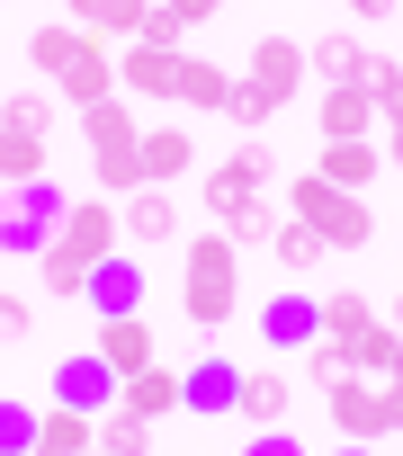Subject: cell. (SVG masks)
Wrapping results in <instances>:
<instances>
[{
	"instance_id": "42",
	"label": "cell",
	"mask_w": 403,
	"mask_h": 456,
	"mask_svg": "<svg viewBox=\"0 0 403 456\" xmlns=\"http://www.w3.org/2000/svg\"><path fill=\"white\" fill-rule=\"evenodd\" d=\"M341 10H358V19H394L403 0H341Z\"/></svg>"
},
{
	"instance_id": "33",
	"label": "cell",
	"mask_w": 403,
	"mask_h": 456,
	"mask_svg": "<svg viewBox=\"0 0 403 456\" xmlns=\"http://www.w3.org/2000/svg\"><path fill=\"white\" fill-rule=\"evenodd\" d=\"M358 90H367V99H376V117H385V108L403 99V63H394V54H367V72H358Z\"/></svg>"
},
{
	"instance_id": "38",
	"label": "cell",
	"mask_w": 403,
	"mask_h": 456,
	"mask_svg": "<svg viewBox=\"0 0 403 456\" xmlns=\"http://www.w3.org/2000/svg\"><path fill=\"white\" fill-rule=\"evenodd\" d=\"M28 322H37L28 296H0V340H28Z\"/></svg>"
},
{
	"instance_id": "44",
	"label": "cell",
	"mask_w": 403,
	"mask_h": 456,
	"mask_svg": "<svg viewBox=\"0 0 403 456\" xmlns=\"http://www.w3.org/2000/svg\"><path fill=\"white\" fill-rule=\"evenodd\" d=\"M341 456H367V447H358V438H350V447H341Z\"/></svg>"
},
{
	"instance_id": "17",
	"label": "cell",
	"mask_w": 403,
	"mask_h": 456,
	"mask_svg": "<svg viewBox=\"0 0 403 456\" xmlns=\"http://www.w3.org/2000/svg\"><path fill=\"white\" fill-rule=\"evenodd\" d=\"M135 305H144V269H135V260H99V269H90V314L117 322V314H135Z\"/></svg>"
},
{
	"instance_id": "8",
	"label": "cell",
	"mask_w": 403,
	"mask_h": 456,
	"mask_svg": "<svg viewBox=\"0 0 403 456\" xmlns=\"http://www.w3.org/2000/svg\"><path fill=\"white\" fill-rule=\"evenodd\" d=\"M54 251H72L81 269L117 260V206H108V197H72V215H63V233H54Z\"/></svg>"
},
{
	"instance_id": "28",
	"label": "cell",
	"mask_w": 403,
	"mask_h": 456,
	"mask_svg": "<svg viewBox=\"0 0 403 456\" xmlns=\"http://www.w3.org/2000/svg\"><path fill=\"white\" fill-rule=\"evenodd\" d=\"M28 179H45V134L0 126V188H28Z\"/></svg>"
},
{
	"instance_id": "11",
	"label": "cell",
	"mask_w": 403,
	"mask_h": 456,
	"mask_svg": "<svg viewBox=\"0 0 403 456\" xmlns=\"http://www.w3.org/2000/svg\"><path fill=\"white\" fill-rule=\"evenodd\" d=\"M90 447H99V411H72V403L37 411V447L28 456H90Z\"/></svg>"
},
{
	"instance_id": "5",
	"label": "cell",
	"mask_w": 403,
	"mask_h": 456,
	"mask_svg": "<svg viewBox=\"0 0 403 456\" xmlns=\"http://www.w3.org/2000/svg\"><path fill=\"white\" fill-rule=\"evenodd\" d=\"M81 134H90L99 188H108V197H135V188H144V134H135V117H126L117 99H99V108H81Z\"/></svg>"
},
{
	"instance_id": "15",
	"label": "cell",
	"mask_w": 403,
	"mask_h": 456,
	"mask_svg": "<svg viewBox=\"0 0 403 456\" xmlns=\"http://www.w3.org/2000/svg\"><path fill=\"white\" fill-rule=\"evenodd\" d=\"M179 394H188V411H234V403H243V367H234V358H197V367L179 376Z\"/></svg>"
},
{
	"instance_id": "1",
	"label": "cell",
	"mask_w": 403,
	"mask_h": 456,
	"mask_svg": "<svg viewBox=\"0 0 403 456\" xmlns=\"http://www.w3.org/2000/svg\"><path fill=\"white\" fill-rule=\"evenodd\" d=\"M28 63L72 99V108H99V99H117V54L99 45V37H81L72 19H45L37 37H28Z\"/></svg>"
},
{
	"instance_id": "13",
	"label": "cell",
	"mask_w": 403,
	"mask_h": 456,
	"mask_svg": "<svg viewBox=\"0 0 403 456\" xmlns=\"http://www.w3.org/2000/svg\"><path fill=\"white\" fill-rule=\"evenodd\" d=\"M90 349H99V358L117 367V385H126V376H144V367H152V322H144V314H117V322H99V340H90Z\"/></svg>"
},
{
	"instance_id": "21",
	"label": "cell",
	"mask_w": 403,
	"mask_h": 456,
	"mask_svg": "<svg viewBox=\"0 0 403 456\" xmlns=\"http://www.w3.org/2000/svg\"><path fill=\"white\" fill-rule=\"evenodd\" d=\"M269 251H278V269H287V278H314V269L332 260V242L314 233L305 215H287V224H278V233H269Z\"/></svg>"
},
{
	"instance_id": "20",
	"label": "cell",
	"mask_w": 403,
	"mask_h": 456,
	"mask_svg": "<svg viewBox=\"0 0 403 456\" xmlns=\"http://www.w3.org/2000/svg\"><path fill=\"white\" fill-rule=\"evenodd\" d=\"M179 233V197L170 188H135L126 197V242H170Z\"/></svg>"
},
{
	"instance_id": "14",
	"label": "cell",
	"mask_w": 403,
	"mask_h": 456,
	"mask_svg": "<svg viewBox=\"0 0 403 456\" xmlns=\"http://www.w3.org/2000/svg\"><path fill=\"white\" fill-rule=\"evenodd\" d=\"M117 403H126L135 420H170V411H188V394H179V367H161V358H152L144 376H126V385H117Z\"/></svg>"
},
{
	"instance_id": "45",
	"label": "cell",
	"mask_w": 403,
	"mask_h": 456,
	"mask_svg": "<svg viewBox=\"0 0 403 456\" xmlns=\"http://www.w3.org/2000/svg\"><path fill=\"white\" fill-rule=\"evenodd\" d=\"M90 456H108V447H90Z\"/></svg>"
},
{
	"instance_id": "3",
	"label": "cell",
	"mask_w": 403,
	"mask_h": 456,
	"mask_svg": "<svg viewBox=\"0 0 403 456\" xmlns=\"http://www.w3.org/2000/svg\"><path fill=\"white\" fill-rule=\"evenodd\" d=\"M305 72H314V63H305V45H296V37H260V45H251V72L234 81V108H225V117L260 134V126L305 90Z\"/></svg>"
},
{
	"instance_id": "4",
	"label": "cell",
	"mask_w": 403,
	"mask_h": 456,
	"mask_svg": "<svg viewBox=\"0 0 403 456\" xmlns=\"http://www.w3.org/2000/svg\"><path fill=\"white\" fill-rule=\"evenodd\" d=\"M207 215L225 224L234 242H260V233H269V152H260V143H243L234 161L207 170Z\"/></svg>"
},
{
	"instance_id": "18",
	"label": "cell",
	"mask_w": 403,
	"mask_h": 456,
	"mask_svg": "<svg viewBox=\"0 0 403 456\" xmlns=\"http://www.w3.org/2000/svg\"><path fill=\"white\" fill-rule=\"evenodd\" d=\"M385 117H376V99L350 81V90H323V143H350V134H376Z\"/></svg>"
},
{
	"instance_id": "34",
	"label": "cell",
	"mask_w": 403,
	"mask_h": 456,
	"mask_svg": "<svg viewBox=\"0 0 403 456\" xmlns=\"http://www.w3.org/2000/svg\"><path fill=\"white\" fill-rule=\"evenodd\" d=\"M37 447V403H0V456H28Z\"/></svg>"
},
{
	"instance_id": "32",
	"label": "cell",
	"mask_w": 403,
	"mask_h": 456,
	"mask_svg": "<svg viewBox=\"0 0 403 456\" xmlns=\"http://www.w3.org/2000/svg\"><path fill=\"white\" fill-rule=\"evenodd\" d=\"M45 296H63V305H72V296H90V269H81L72 251H54V242H45Z\"/></svg>"
},
{
	"instance_id": "26",
	"label": "cell",
	"mask_w": 403,
	"mask_h": 456,
	"mask_svg": "<svg viewBox=\"0 0 403 456\" xmlns=\"http://www.w3.org/2000/svg\"><path fill=\"white\" fill-rule=\"evenodd\" d=\"M323 305V340H358L367 322H376V296H358V287H332V296H314Z\"/></svg>"
},
{
	"instance_id": "16",
	"label": "cell",
	"mask_w": 403,
	"mask_h": 456,
	"mask_svg": "<svg viewBox=\"0 0 403 456\" xmlns=\"http://www.w3.org/2000/svg\"><path fill=\"white\" fill-rule=\"evenodd\" d=\"M385 170V143H367V134H350V143H323V179L332 188H350V197H367V179Z\"/></svg>"
},
{
	"instance_id": "12",
	"label": "cell",
	"mask_w": 403,
	"mask_h": 456,
	"mask_svg": "<svg viewBox=\"0 0 403 456\" xmlns=\"http://www.w3.org/2000/svg\"><path fill=\"white\" fill-rule=\"evenodd\" d=\"M144 19H152V0H72V28L99 37V45H135Z\"/></svg>"
},
{
	"instance_id": "6",
	"label": "cell",
	"mask_w": 403,
	"mask_h": 456,
	"mask_svg": "<svg viewBox=\"0 0 403 456\" xmlns=\"http://www.w3.org/2000/svg\"><path fill=\"white\" fill-rule=\"evenodd\" d=\"M287 215H305L314 233L332 242V251H358V242H376V215H367V197H350V188H332L323 170H305V179L287 188Z\"/></svg>"
},
{
	"instance_id": "30",
	"label": "cell",
	"mask_w": 403,
	"mask_h": 456,
	"mask_svg": "<svg viewBox=\"0 0 403 456\" xmlns=\"http://www.w3.org/2000/svg\"><path fill=\"white\" fill-rule=\"evenodd\" d=\"M99 447H108V456H152V420H135L126 403H108V411H99Z\"/></svg>"
},
{
	"instance_id": "19",
	"label": "cell",
	"mask_w": 403,
	"mask_h": 456,
	"mask_svg": "<svg viewBox=\"0 0 403 456\" xmlns=\"http://www.w3.org/2000/svg\"><path fill=\"white\" fill-rule=\"evenodd\" d=\"M260 331H269L278 349H314V340H323V305H314V296H278V305L260 314Z\"/></svg>"
},
{
	"instance_id": "35",
	"label": "cell",
	"mask_w": 403,
	"mask_h": 456,
	"mask_svg": "<svg viewBox=\"0 0 403 456\" xmlns=\"http://www.w3.org/2000/svg\"><path fill=\"white\" fill-rule=\"evenodd\" d=\"M144 45H170V54L188 45V19L170 10V0H152V19H144Z\"/></svg>"
},
{
	"instance_id": "39",
	"label": "cell",
	"mask_w": 403,
	"mask_h": 456,
	"mask_svg": "<svg viewBox=\"0 0 403 456\" xmlns=\"http://www.w3.org/2000/svg\"><path fill=\"white\" fill-rule=\"evenodd\" d=\"M385 170H403V99L385 108Z\"/></svg>"
},
{
	"instance_id": "37",
	"label": "cell",
	"mask_w": 403,
	"mask_h": 456,
	"mask_svg": "<svg viewBox=\"0 0 403 456\" xmlns=\"http://www.w3.org/2000/svg\"><path fill=\"white\" fill-rule=\"evenodd\" d=\"M243 456H305V447H296V438H287V420H278V429H251V447H243Z\"/></svg>"
},
{
	"instance_id": "10",
	"label": "cell",
	"mask_w": 403,
	"mask_h": 456,
	"mask_svg": "<svg viewBox=\"0 0 403 456\" xmlns=\"http://www.w3.org/2000/svg\"><path fill=\"white\" fill-rule=\"evenodd\" d=\"M54 403H72V411H108V403H117V367H108L99 349L63 358V367H54Z\"/></svg>"
},
{
	"instance_id": "24",
	"label": "cell",
	"mask_w": 403,
	"mask_h": 456,
	"mask_svg": "<svg viewBox=\"0 0 403 456\" xmlns=\"http://www.w3.org/2000/svg\"><path fill=\"white\" fill-rule=\"evenodd\" d=\"M188 161H197V143H188V134H170V126H161V134H144V188H179V179H188Z\"/></svg>"
},
{
	"instance_id": "40",
	"label": "cell",
	"mask_w": 403,
	"mask_h": 456,
	"mask_svg": "<svg viewBox=\"0 0 403 456\" xmlns=\"http://www.w3.org/2000/svg\"><path fill=\"white\" fill-rule=\"evenodd\" d=\"M385 420L403 429V349H394V367H385Z\"/></svg>"
},
{
	"instance_id": "22",
	"label": "cell",
	"mask_w": 403,
	"mask_h": 456,
	"mask_svg": "<svg viewBox=\"0 0 403 456\" xmlns=\"http://www.w3.org/2000/svg\"><path fill=\"white\" fill-rule=\"evenodd\" d=\"M305 63H314V81H323V90H350V81H358V72H367V45H358V37H341V28H332V37H323V45H305Z\"/></svg>"
},
{
	"instance_id": "31",
	"label": "cell",
	"mask_w": 403,
	"mask_h": 456,
	"mask_svg": "<svg viewBox=\"0 0 403 456\" xmlns=\"http://www.w3.org/2000/svg\"><path fill=\"white\" fill-rule=\"evenodd\" d=\"M0 126H19V134H54V99H45V90H10Z\"/></svg>"
},
{
	"instance_id": "29",
	"label": "cell",
	"mask_w": 403,
	"mask_h": 456,
	"mask_svg": "<svg viewBox=\"0 0 403 456\" xmlns=\"http://www.w3.org/2000/svg\"><path fill=\"white\" fill-rule=\"evenodd\" d=\"M394 349H403V331H394V322H367L358 340H341L350 376H385V367H394Z\"/></svg>"
},
{
	"instance_id": "9",
	"label": "cell",
	"mask_w": 403,
	"mask_h": 456,
	"mask_svg": "<svg viewBox=\"0 0 403 456\" xmlns=\"http://www.w3.org/2000/svg\"><path fill=\"white\" fill-rule=\"evenodd\" d=\"M117 90H135V99H179V54L135 37V45L117 54Z\"/></svg>"
},
{
	"instance_id": "27",
	"label": "cell",
	"mask_w": 403,
	"mask_h": 456,
	"mask_svg": "<svg viewBox=\"0 0 403 456\" xmlns=\"http://www.w3.org/2000/svg\"><path fill=\"white\" fill-rule=\"evenodd\" d=\"M234 411H243L251 429H278V420H287V376H269V367L251 376V367H243V403H234Z\"/></svg>"
},
{
	"instance_id": "23",
	"label": "cell",
	"mask_w": 403,
	"mask_h": 456,
	"mask_svg": "<svg viewBox=\"0 0 403 456\" xmlns=\"http://www.w3.org/2000/svg\"><path fill=\"white\" fill-rule=\"evenodd\" d=\"M179 108H234V72L207 54H179Z\"/></svg>"
},
{
	"instance_id": "36",
	"label": "cell",
	"mask_w": 403,
	"mask_h": 456,
	"mask_svg": "<svg viewBox=\"0 0 403 456\" xmlns=\"http://www.w3.org/2000/svg\"><path fill=\"white\" fill-rule=\"evenodd\" d=\"M305 358V376L314 385H332V376H350V358H341V340H314V349H296Z\"/></svg>"
},
{
	"instance_id": "43",
	"label": "cell",
	"mask_w": 403,
	"mask_h": 456,
	"mask_svg": "<svg viewBox=\"0 0 403 456\" xmlns=\"http://www.w3.org/2000/svg\"><path fill=\"white\" fill-rule=\"evenodd\" d=\"M394 331H403V296H394Z\"/></svg>"
},
{
	"instance_id": "25",
	"label": "cell",
	"mask_w": 403,
	"mask_h": 456,
	"mask_svg": "<svg viewBox=\"0 0 403 456\" xmlns=\"http://www.w3.org/2000/svg\"><path fill=\"white\" fill-rule=\"evenodd\" d=\"M0 215H28L37 233H63V215H72V197H63L54 179H28V188H10V206H0Z\"/></svg>"
},
{
	"instance_id": "2",
	"label": "cell",
	"mask_w": 403,
	"mask_h": 456,
	"mask_svg": "<svg viewBox=\"0 0 403 456\" xmlns=\"http://www.w3.org/2000/svg\"><path fill=\"white\" fill-rule=\"evenodd\" d=\"M179 305H188L197 331H225V322H234V305H243V242H234V233H188Z\"/></svg>"
},
{
	"instance_id": "7",
	"label": "cell",
	"mask_w": 403,
	"mask_h": 456,
	"mask_svg": "<svg viewBox=\"0 0 403 456\" xmlns=\"http://www.w3.org/2000/svg\"><path fill=\"white\" fill-rule=\"evenodd\" d=\"M323 403H332V420H341L358 447L394 438V420H385V385H376V376H332V385H323Z\"/></svg>"
},
{
	"instance_id": "46",
	"label": "cell",
	"mask_w": 403,
	"mask_h": 456,
	"mask_svg": "<svg viewBox=\"0 0 403 456\" xmlns=\"http://www.w3.org/2000/svg\"><path fill=\"white\" fill-rule=\"evenodd\" d=\"M394 19H403V10H394Z\"/></svg>"
},
{
	"instance_id": "41",
	"label": "cell",
	"mask_w": 403,
	"mask_h": 456,
	"mask_svg": "<svg viewBox=\"0 0 403 456\" xmlns=\"http://www.w3.org/2000/svg\"><path fill=\"white\" fill-rule=\"evenodd\" d=\"M170 10H179V19H188V28H207V19H216V10H225V0H170Z\"/></svg>"
}]
</instances>
